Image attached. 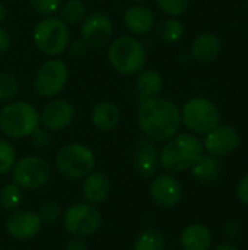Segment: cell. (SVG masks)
I'll list each match as a JSON object with an SVG mask.
<instances>
[{"label": "cell", "mask_w": 248, "mask_h": 250, "mask_svg": "<svg viewBox=\"0 0 248 250\" xmlns=\"http://www.w3.org/2000/svg\"><path fill=\"white\" fill-rule=\"evenodd\" d=\"M108 60L118 75L132 76L145 67L146 50L136 37L120 35L110 44Z\"/></svg>", "instance_id": "277c9868"}, {"label": "cell", "mask_w": 248, "mask_h": 250, "mask_svg": "<svg viewBox=\"0 0 248 250\" xmlns=\"http://www.w3.org/2000/svg\"><path fill=\"white\" fill-rule=\"evenodd\" d=\"M39 127V113L28 101H10L0 110V130L10 139H23Z\"/></svg>", "instance_id": "3957f363"}, {"label": "cell", "mask_w": 248, "mask_h": 250, "mask_svg": "<svg viewBox=\"0 0 248 250\" xmlns=\"http://www.w3.org/2000/svg\"><path fill=\"white\" fill-rule=\"evenodd\" d=\"M222 161L219 160V157H213V155H203L193 167H191V176L200 182V183H212L216 179H219V176L222 174Z\"/></svg>", "instance_id": "7402d4cb"}, {"label": "cell", "mask_w": 248, "mask_h": 250, "mask_svg": "<svg viewBox=\"0 0 248 250\" xmlns=\"http://www.w3.org/2000/svg\"><path fill=\"white\" fill-rule=\"evenodd\" d=\"M113 32L114 26L111 18L101 10L86 15V18L80 23V38L86 42L88 47H107L113 38Z\"/></svg>", "instance_id": "8fae6325"}, {"label": "cell", "mask_w": 248, "mask_h": 250, "mask_svg": "<svg viewBox=\"0 0 248 250\" xmlns=\"http://www.w3.org/2000/svg\"><path fill=\"white\" fill-rule=\"evenodd\" d=\"M164 86V81L161 73H158L153 69H148V70H140L136 79V91L137 95L140 98V101L152 98V97H158V94H161Z\"/></svg>", "instance_id": "603a6c76"}, {"label": "cell", "mask_w": 248, "mask_h": 250, "mask_svg": "<svg viewBox=\"0 0 248 250\" xmlns=\"http://www.w3.org/2000/svg\"><path fill=\"white\" fill-rule=\"evenodd\" d=\"M41 220L37 212L29 209H15L6 220V230L15 240H32L41 230Z\"/></svg>", "instance_id": "9a60e30c"}, {"label": "cell", "mask_w": 248, "mask_h": 250, "mask_svg": "<svg viewBox=\"0 0 248 250\" xmlns=\"http://www.w3.org/2000/svg\"><path fill=\"white\" fill-rule=\"evenodd\" d=\"M222 48L221 38L212 32H203L197 35L191 44V56L199 63H210L213 62Z\"/></svg>", "instance_id": "d6986e66"}, {"label": "cell", "mask_w": 248, "mask_h": 250, "mask_svg": "<svg viewBox=\"0 0 248 250\" xmlns=\"http://www.w3.org/2000/svg\"><path fill=\"white\" fill-rule=\"evenodd\" d=\"M69 81V67L60 59H48L44 62L34 78V88L39 97L54 98L60 94Z\"/></svg>", "instance_id": "30bf717a"}, {"label": "cell", "mask_w": 248, "mask_h": 250, "mask_svg": "<svg viewBox=\"0 0 248 250\" xmlns=\"http://www.w3.org/2000/svg\"><path fill=\"white\" fill-rule=\"evenodd\" d=\"M67 50H69L70 56H73V57H82V56L86 54L88 45H86V42L82 38H79V40H73L72 42H69Z\"/></svg>", "instance_id": "e575fe53"}, {"label": "cell", "mask_w": 248, "mask_h": 250, "mask_svg": "<svg viewBox=\"0 0 248 250\" xmlns=\"http://www.w3.org/2000/svg\"><path fill=\"white\" fill-rule=\"evenodd\" d=\"M134 4H145L146 1H149V0H132Z\"/></svg>", "instance_id": "ab89813d"}, {"label": "cell", "mask_w": 248, "mask_h": 250, "mask_svg": "<svg viewBox=\"0 0 248 250\" xmlns=\"http://www.w3.org/2000/svg\"><path fill=\"white\" fill-rule=\"evenodd\" d=\"M95 154L83 144L64 145L56 155V170L66 179H82L95 170Z\"/></svg>", "instance_id": "8992f818"}, {"label": "cell", "mask_w": 248, "mask_h": 250, "mask_svg": "<svg viewBox=\"0 0 248 250\" xmlns=\"http://www.w3.org/2000/svg\"><path fill=\"white\" fill-rule=\"evenodd\" d=\"M123 22L127 31L133 35L149 34L156 23L155 13L145 4H133L126 9L123 15Z\"/></svg>", "instance_id": "e0dca14e"}, {"label": "cell", "mask_w": 248, "mask_h": 250, "mask_svg": "<svg viewBox=\"0 0 248 250\" xmlns=\"http://www.w3.org/2000/svg\"><path fill=\"white\" fill-rule=\"evenodd\" d=\"M213 242L212 231L208 226L194 223L187 226L180 237L183 250H209Z\"/></svg>", "instance_id": "ffe728a7"}, {"label": "cell", "mask_w": 248, "mask_h": 250, "mask_svg": "<svg viewBox=\"0 0 248 250\" xmlns=\"http://www.w3.org/2000/svg\"><path fill=\"white\" fill-rule=\"evenodd\" d=\"M152 201L165 209L175 208L183 199V186L172 174H159L149 185Z\"/></svg>", "instance_id": "4fadbf2b"}, {"label": "cell", "mask_w": 248, "mask_h": 250, "mask_svg": "<svg viewBox=\"0 0 248 250\" xmlns=\"http://www.w3.org/2000/svg\"><path fill=\"white\" fill-rule=\"evenodd\" d=\"M184 31H186V28L181 21H178L175 18H168L161 22V25L158 28V35L165 42H177L183 38Z\"/></svg>", "instance_id": "484cf974"}, {"label": "cell", "mask_w": 248, "mask_h": 250, "mask_svg": "<svg viewBox=\"0 0 248 250\" xmlns=\"http://www.w3.org/2000/svg\"><path fill=\"white\" fill-rule=\"evenodd\" d=\"M205 155L203 142L193 133H177L159 152V164L168 173H183Z\"/></svg>", "instance_id": "7a4b0ae2"}, {"label": "cell", "mask_w": 248, "mask_h": 250, "mask_svg": "<svg viewBox=\"0 0 248 250\" xmlns=\"http://www.w3.org/2000/svg\"><path fill=\"white\" fill-rule=\"evenodd\" d=\"M6 16H7V10H6V6L0 1V23L6 19Z\"/></svg>", "instance_id": "f35d334b"}, {"label": "cell", "mask_w": 248, "mask_h": 250, "mask_svg": "<svg viewBox=\"0 0 248 250\" xmlns=\"http://www.w3.org/2000/svg\"><path fill=\"white\" fill-rule=\"evenodd\" d=\"M18 79L7 72H0V101H12L18 95Z\"/></svg>", "instance_id": "f1b7e54d"}, {"label": "cell", "mask_w": 248, "mask_h": 250, "mask_svg": "<svg viewBox=\"0 0 248 250\" xmlns=\"http://www.w3.org/2000/svg\"><path fill=\"white\" fill-rule=\"evenodd\" d=\"M209 250H238V248H235V246H234V245H231V243H221V245L215 246L213 249H209Z\"/></svg>", "instance_id": "74e56055"}, {"label": "cell", "mask_w": 248, "mask_h": 250, "mask_svg": "<svg viewBox=\"0 0 248 250\" xmlns=\"http://www.w3.org/2000/svg\"><path fill=\"white\" fill-rule=\"evenodd\" d=\"M111 183L107 174L102 171H91L88 176H85L82 182V195L83 199L91 205H98L107 201L110 196Z\"/></svg>", "instance_id": "ac0fdd59"}, {"label": "cell", "mask_w": 248, "mask_h": 250, "mask_svg": "<svg viewBox=\"0 0 248 250\" xmlns=\"http://www.w3.org/2000/svg\"><path fill=\"white\" fill-rule=\"evenodd\" d=\"M75 120V107L70 101L54 98L48 101L39 113V123L48 132L67 129Z\"/></svg>", "instance_id": "7c38bea8"}, {"label": "cell", "mask_w": 248, "mask_h": 250, "mask_svg": "<svg viewBox=\"0 0 248 250\" xmlns=\"http://www.w3.org/2000/svg\"><path fill=\"white\" fill-rule=\"evenodd\" d=\"M32 41L38 51L56 57L67 50L70 42L69 26L58 16H44L34 28Z\"/></svg>", "instance_id": "5b68a950"}, {"label": "cell", "mask_w": 248, "mask_h": 250, "mask_svg": "<svg viewBox=\"0 0 248 250\" xmlns=\"http://www.w3.org/2000/svg\"><path fill=\"white\" fill-rule=\"evenodd\" d=\"M235 193H237V198L238 201L248 207V173L246 176H243L237 185V189H235Z\"/></svg>", "instance_id": "836d02e7"}, {"label": "cell", "mask_w": 248, "mask_h": 250, "mask_svg": "<svg viewBox=\"0 0 248 250\" xmlns=\"http://www.w3.org/2000/svg\"><path fill=\"white\" fill-rule=\"evenodd\" d=\"M31 138V141H32V145L35 146V148H45V146H48L50 145V142H51V135H50V132L47 130V129H41V127H37L34 132H32V135L29 136Z\"/></svg>", "instance_id": "d6a6232c"}, {"label": "cell", "mask_w": 248, "mask_h": 250, "mask_svg": "<svg viewBox=\"0 0 248 250\" xmlns=\"http://www.w3.org/2000/svg\"><path fill=\"white\" fill-rule=\"evenodd\" d=\"M60 19L67 25H79L86 18V6L82 0H66L60 6Z\"/></svg>", "instance_id": "cb8c5ba5"}, {"label": "cell", "mask_w": 248, "mask_h": 250, "mask_svg": "<svg viewBox=\"0 0 248 250\" xmlns=\"http://www.w3.org/2000/svg\"><path fill=\"white\" fill-rule=\"evenodd\" d=\"M241 138L232 126H218L205 135L203 149L213 157H227L240 146Z\"/></svg>", "instance_id": "5bb4252c"}, {"label": "cell", "mask_w": 248, "mask_h": 250, "mask_svg": "<svg viewBox=\"0 0 248 250\" xmlns=\"http://www.w3.org/2000/svg\"><path fill=\"white\" fill-rule=\"evenodd\" d=\"M10 44H12L10 34H9L4 28L0 26V54L6 53V51L9 50Z\"/></svg>", "instance_id": "d590c367"}, {"label": "cell", "mask_w": 248, "mask_h": 250, "mask_svg": "<svg viewBox=\"0 0 248 250\" xmlns=\"http://www.w3.org/2000/svg\"><path fill=\"white\" fill-rule=\"evenodd\" d=\"M91 123L101 132H113L120 123V110L111 101L98 103L91 113Z\"/></svg>", "instance_id": "44dd1931"}, {"label": "cell", "mask_w": 248, "mask_h": 250, "mask_svg": "<svg viewBox=\"0 0 248 250\" xmlns=\"http://www.w3.org/2000/svg\"><path fill=\"white\" fill-rule=\"evenodd\" d=\"M66 250H88V245L82 237H73L66 245Z\"/></svg>", "instance_id": "8d00e7d4"}, {"label": "cell", "mask_w": 248, "mask_h": 250, "mask_svg": "<svg viewBox=\"0 0 248 250\" xmlns=\"http://www.w3.org/2000/svg\"><path fill=\"white\" fill-rule=\"evenodd\" d=\"M63 224L69 234L83 239L92 236L101 229L102 214L95 205L88 202H75L66 209Z\"/></svg>", "instance_id": "ba28073f"}, {"label": "cell", "mask_w": 248, "mask_h": 250, "mask_svg": "<svg viewBox=\"0 0 248 250\" xmlns=\"http://www.w3.org/2000/svg\"><path fill=\"white\" fill-rule=\"evenodd\" d=\"M23 201V195H22V189L12 183H7L1 188L0 190V205L3 209L6 211H15L20 207Z\"/></svg>", "instance_id": "4316f807"}, {"label": "cell", "mask_w": 248, "mask_h": 250, "mask_svg": "<svg viewBox=\"0 0 248 250\" xmlns=\"http://www.w3.org/2000/svg\"><path fill=\"white\" fill-rule=\"evenodd\" d=\"M16 163V151L13 145L4 139L0 138V176L7 174Z\"/></svg>", "instance_id": "83f0119b"}, {"label": "cell", "mask_w": 248, "mask_h": 250, "mask_svg": "<svg viewBox=\"0 0 248 250\" xmlns=\"http://www.w3.org/2000/svg\"><path fill=\"white\" fill-rule=\"evenodd\" d=\"M133 250H165L164 234L156 229L143 230L136 237Z\"/></svg>", "instance_id": "d4e9b609"}, {"label": "cell", "mask_w": 248, "mask_h": 250, "mask_svg": "<svg viewBox=\"0 0 248 250\" xmlns=\"http://www.w3.org/2000/svg\"><path fill=\"white\" fill-rule=\"evenodd\" d=\"M159 166V151L155 142L149 138L137 141L133 154V167L142 177H153Z\"/></svg>", "instance_id": "2e32d148"}, {"label": "cell", "mask_w": 248, "mask_h": 250, "mask_svg": "<svg viewBox=\"0 0 248 250\" xmlns=\"http://www.w3.org/2000/svg\"><path fill=\"white\" fill-rule=\"evenodd\" d=\"M137 123L143 135L152 141H168L178 133L183 122L178 107L162 97H152L140 101Z\"/></svg>", "instance_id": "6da1fadb"}, {"label": "cell", "mask_w": 248, "mask_h": 250, "mask_svg": "<svg viewBox=\"0 0 248 250\" xmlns=\"http://www.w3.org/2000/svg\"><path fill=\"white\" fill-rule=\"evenodd\" d=\"M51 176L50 164L37 155H26L15 163L12 168V180L20 189L37 190L47 185Z\"/></svg>", "instance_id": "9c48e42d"}, {"label": "cell", "mask_w": 248, "mask_h": 250, "mask_svg": "<svg viewBox=\"0 0 248 250\" xmlns=\"http://www.w3.org/2000/svg\"><path fill=\"white\" fill-rule=\"evenodd\" d=\"M181 122L190 132L206 135L219 126L221 113L216 104L209 98L194 97L183 105Z\"/></svg>", "instance_id": "52a82bcc"}, {"label": "cell", "mask_w": 248, "mask_h": 250, "mask_svg": "<svg viewBox=\"0 0 248 250\" xmlns=\"http://www.w3.org/2000/svg\"><path fill=\"white\" fill-rule=\"evenodd\" d=\"M31 7L41 16H51L58 12L61 0H29Z\"/></svg>", "instance_id": "1f68e13d"}, {"label": "cell", "mask_w": 248, "mask_h": 250, "mask_svg": "<svg viewBox=\"0 0 248 250\" xmlns=\"http://www.w3.org/2000/svg\"><path fill=\"white\" fill-rule=\"evenodd\" d=\"M37 214H38V217H39L42 224H53V223H56L60 218L61 207L56 201H45V202L41 204V207H39Z\"/></svg>", "instance_id": "f546056e"}, {"label": "cell", "mask_w": 248, "mask_h": 250, "mask_svg": "<svg viewBox=\"0 0 248 250\" xmlns=\"http://www.w3.org/2000/svg\"><path fill=\"white\" fill-rule=\"evenodd\" d=\"M156 6L170 16H180L189 9L190 0H155Z\"/></svg>", "instance_id": "4dcf8cb0"}]
</instances>
